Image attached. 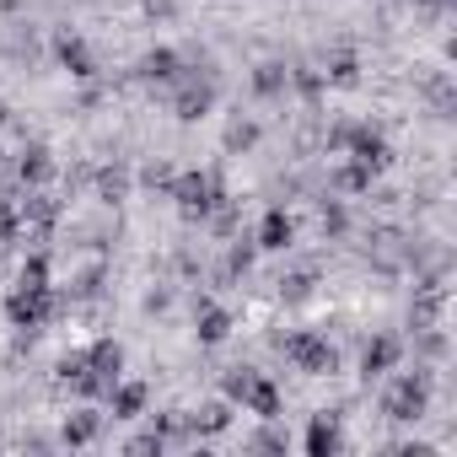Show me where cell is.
<instances>
[{"instance_id": "cell-1", "label": "cell", "mask_w": 457, "mask_h": 457, "mask_svg": "<svg viewBox=\"0 0 457 457\" xmlns=\"http://www.w3.org/2000/svg\"><path fill=\"white\" fill-rule=\"evenodd\" d=\"M226 398L243 403V409L259 414V420H275V414H280V387H275L270 377H259L253 366H232V371H226Z\"/></svg>"}, {"instance_id": "cell-2", "label": "cell", "mask_w": 457, "mask_h": 457, "mask_svg": "<svg viewBox=\"0 0 457 457\" xmlns=\"http://www.w3.org/2000/svg\"><path fill=\"white\" fill-rule=\"evenodd\" d=\"M167 188H172V199H178V210H183L188 220H204V215L220 210V199H226V188H220L215 172H183V178H172Z\"/></svg>"}, {"instance_id": "cell-3", "label": "cell", "mask_w": 457, "mask_h": 457, "mask_svg": "<svg viewBox=\"0 0 457 457\" xmlns=\"http://www.w3.org/2000/svg\"><path fill=\"white\" fill-rule=\"evenodd\" d=\"M425 409H430V371H409V377H398V382L382 393V414L398 420V425L425 420Z\"/></svg>"}, {"instance_id": "cell-4", "label": "cell", "mask_w": 457, "mask_h": 457, "mask_svg": "<svg viewBox=\"0 0 457 457\" xmlns=\"http://www.w3.org/2000/svg\"><path fill=\"white\" fill-rule=\"evenodd\" d=\"M280 350H286V361H291L296 371H307V377H323V371L339 366V355H334V345H328L323 334H286Z\"/></svg>"}, {"instance_id": "cell-5", "label": "cell", "mask_w": 457, "mask_h": 457, "mask_svg": "<svg viewBox=\"0 0 457 457\" xmlns=\"http://www.w3.org/2000/svg\"><path fill=\"white\" fill-rule=\"evenodd\" d=\"M6 318H12L17 328H44V323L54 318V291H49V286H17V291L6 296Z\"/></svg>"}, {"instance_id": "cell-6", "label": "cell", "mask_w": 457, "mask_h": 457, "mask_svg": "<svg viewBox=\"0 0 457 457\" xmlns=\"http://www.w3.org/2000/svg\"><path fill=\"white\" fill-rule=\"evenodd\" d=\"M119 377H124V345H113V339H97V345L87 350V398L108 393Z\"/></svg>"}, {"instance_id": "cell-7", "label": "cell", "mask_w": 457, "mask_h": 457, "mask_svg": "<svg viewBox=\"0 0 457 457\" xmlns=\"http://www.w3.org/2000/svg\"><path fill=\"white\" fill-rule=\"evenodd\" d=\"M398 355H403V345L393 339V334H377L366 350H361V377L366 382H377V377H387L393 366H398Z\"/></svg>"}, {"instance_id": "cell-8", "label": "cell", "mask_w": 457, "mask_h": 457, "mask_svg": "<svg viewBox=\"0 0 457 457\" xmlns=\"http://www.w3.org/2000/svg\"><path fill=\"white\" fill-rule=\"evenodd\" d=\"M291 243H296V220L286 210H264V220H259V248L264 253H286Z\"/></svg>"}, {"instance_id": "cell-9", "label": "cell", "mask_w": 457, "mask_h": 457, "mask_svg": "<svg viewBox=\"0 0 457 457\" xmlns=\"http://www.w3.org/2000/svg\"><path fill=\"white\" fill-rule=\"evenodd\" d=\"M210 108H215V87H210V81H183V87H178V97H172V113H178V119H188V124H194V119H204Z\"/></svg>"}, {"instance_id": "cell-10", "label": "cell", "mask_w": 457, "mask_h": 457, "mask_svg": "<svg viewBox=\"0 0 457 457\" xmlns=\"http://www.w3.org/2000/svg\"><path fill=\"white\" fill-rule=\"evenodd\" d=\"M194 334H199L204 345H220L226 334H232V312L215 307V302H199V307H194Z\"/></svg>"}, {"instance_id": "cell-11", "label": "cell", "mask_w": 457, "mask_h": 457, "mask_svg": "<svg viewBox=\"0 0 457 457\" xmlns=\"http://www.w3.org/2000/svg\"><path fill=\"white\" fill-rule=\"evenodd\" d=\"M108 398H113V414L119 420H135V414H145V398L151 393H145V382H113Z\"/></svg>"}, {"instance_id": "cell-12", "label": "cell", "mask_w": 457, "mask_h": 457, "mask_svg": "<svg viewBox=\"0 0 457 457\" xmlns=\"http://www.w3.org/2000/svg\"><path fill=\"white\" fill-rule=\"evenodd\" d=\"M307 452H312V457H334V452H339V420H334V414H318V420L307 425Z\"/></svg>"}, {"instance_id": "cell-13", "label": "cell", "mask_w": 457, "mask_h": 457, "mask_svg": "<svg viewBox=\"0 0 457 457\" xmlns=\"http://www.w3.org/2000/svg\"><path fill=\"white\" fill-rule=\"evenodd\" d=\"M355 81H361V60L350 49H334L323 65V87H355Z\"/></svg>"}, {"instance_id": "cell-14", "label": "cell", "mask_w": 457, "mask_h": 457, "mask_svg": "<svg viewBox=\"0 0 457 457\" xmlns=\"http://www.w3.org/2000/svg\"><path fill=\"white\" fill-rule=\"evenodd\" d=\"M60 60H65V71H71V76H92V71H97V65H92V49H87L76 33H65V38H60Z\"/></svg>"}, {"instance_id": "cell-15", "label": "cell", "mask_w": 457, "mask_h": 457, "mask_svg": "<svg viewBox=\"0 0 457 457\" xmlns=\"http://www.w3.org/2000/svg\"><path fill=\"white\" fill-rule=\"evenodd\" d=\"M140 76H145V81H178V54H172V49H151V54L140 60Z\"/></svg>"}, {"instance_id": "cell-16", "label": "cell", "mask_w": 457, "mask_h": 457, "mask_svg": "<svg viewBox=\"0 0 457 457\" xmlns=\"http://www.w3.org/2000/svg\"><path fill=\"white\" fill-rule=\"evenodd\" d=\"M49 172H54L49 151H44V145H28V151H22V162H17V178H22V183H44Z\"/></svg>"}, {"instance_id": "cell-17", "label": "cell", "mask_w": 457, "mask_h": 457, "mask_svg": "<svg viewBox=\"0 0 457 457\" xmlns=\"http://www.w3.org/2000/svg\"><path fill=\"white\" fill-rule=\"evenodd\" d=\"M97 430H103V414H92V409H81V414H71V420H65V441H71V446L97 441Z\"/></svg>"}, {"instance_id": "cell-18", "label": "cell", "mask_w": 457, "mask_h": 457, "mask_svg": "<svg viewBox=\"0 0 457 457\" xmlns=\"http://www.w3.org/2000/svg\"><path fill=\"white\" fill-rule=\"evenodd\" d=\"M371 178H377L371 167L350 162V167H339V172H334V188H339V194H366V188H371Z\"/></svg>"}, {"instance_id": "cell-19", "label": "cell", "mask_w": 457, "mask_h": 457, "mask_svg": "<svg viewBox=\"0 0 457 457\" xmlns=\"http://www.w3.org/2000/svg\"><path fill=\"white\" fill-rule=\"evenodd\" d=\"M253 87H259L264 97H280V92L291 87V71H286V65H259V71H253Z\"/></svg>"}, {"instance_id": "cell-20", "label": "cell", "mask_w": 457, "mask_h": 457, "mask_svg": "<svg viewBox=\"0 0 457 457\" xmlns=\"http://www.w3.org/2000/svg\"><path fill=\"white\" fill-rule=\"evenodd\" d=\"M226 420H232V409H226V403H204L188 425H194V430H204V436H215V430H226Z\"/></svg>"}, {"instance_id": "cell-21", "label": "cell", "mask_w": 457, "mask_h": 457, "mask_svg": "<svg viewBox=\"0 0 457 457\" xmlns=\"http://www.w3.org/2000/svg\"><path fill=\"white\" fill-rule=\"evenodd\" d=\"M253 140H259V124H248V119H243V124H232V129H226V151H248Z\"/></svg>"}, {"instance_id": "cell-22", "label": "cell", "mask_w": 457, "mask_h": 457, "mask_svg": "<svg viewBox=\"0 0 457 457\" xmlns=\"http://www.w3.org/2000/svg\"><path fill=\"white\" fill-rule=\"evenodd\" d=\"M124 188H129V178H124L119 167H108V172L97 178V194H103V199H124Z\"/></svg>"}, {"instance_id": "cell-23", "label": "cell", "mask_w": 457, "mask_h": 457, "mask_svg": "<svg viewBox=\"0 0 457 457\" xmlns=\"http://www.w3.org/2000/svg\"><path fill=\"white\" fill-rule=\"evenodd\" d=\"M291 87L307 92V97H318V92H323V76H318V71H291Z\"/></svg>"}, {"instance_id": "cell-24", "label": "cell", "mask_w": 457, "mask_h": 457, "mask_svg": "<svg viewBox=\"0 0 457 457\" xmlns=\"http://www.w3.org/2000/svg\"><path fill=\"white\" fill-rule=\"evenodd\" d=\"M17 286H49V264H44V259H28V264H22V280H17Z\"/></svg>"}, {"instance_id": "cell-25", "label": "cell", "mask_w": 457, "mask_h": 457, "mask_svg": "<svg viewBox=\"0 0 457 457\" xmlns=\"http://www.w3.org/2000/svg\"><path fill=\"white\" fill-rule=\"evenodd\" d=\"M345 232V210L339 204H323V237H339Z\"/></svg>"}, {"instance_id": "cell-26", "label": "cell", "mask_w": 457, "mask_h": 457, "mask_svg": "<svg viewBox=\"0 0 457 457\" xmlns=\"http://www.w3.org/2000/svg\"><path fill=\"white\" fill-rule=\"evenodd\" d=\"M145 12H151V17H172V12H178V0H145Z\"/></svg>"}, {"instance_id": "cell-27", "label": "cell", "mask_w": 457, "mask_h": 457, "mask_svg": "<svg viewBox=\"0 0 457 457\" xmlns=\"http://www.w3.org/2000/svg\"><path fill=\"white\" fill-rule=\"evenodd\" d=\"M259 446H264V452H275V446H286V436H280V430H264V436H259Z\"/></svg>"}, {"instance_id": "cell-28", "label": "cell", "mask_w": 457, "mask_h": 457, "mask_svg": "<svg viewBox=\"0 0 457 457\" xmlns=\"http://www.w3.org/2000/svg\"><path fill=\"white\" fill-rule=\"evenodd\" d=\"M425 6H452V0H425Z\"/></svg>"}]
</instances>
